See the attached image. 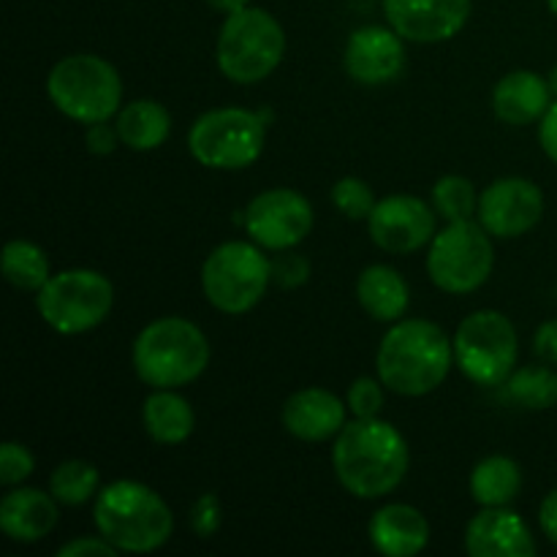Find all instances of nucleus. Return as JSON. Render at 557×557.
Wrapping results in <instances>:
<instances>
[{
	"instance_id": "20",
	"label": "nucleus",
	"mask_w": 557,
	"mask_h": 557,
	"mask_svg": "<svg viewBox=\"0 0 557 557\" xmlns=\"http://www.w3.org/2000/svg\"><path fill=\"white\" fill-rule=\"evenodd\" d=\"M553 98L549 82L544 76L533 71H511L495 85L493 112L509 125H531L547 114Z\"/></svg>"
},
{
	"instance_id": "38",
	"label": "nucleus",
	"mask_w": 557,
	"mask_h": 557,
	"mask_svg": "<svg viewBox=\"0 0 557 557\" xmlns=\"http://www.w3.org/2000/svg\"><path fill=\"white\" fill-rule=\"evenodd\" d=\"M539 141H542V150L547 152L549 161L557 163V98L547 109V114L539 120Z\"/></svg>"
},
{
	"instance_id": "30",
	"label": "nucleus",
	"mask_w": 557,
	"mask_h": 557,
	"mask_svg": "<svg viewBox=\"0 0 557 557\" xmlns=\"http://www.w3.org/2000/svg\"><path fill=\"white\" fill-rule=\"evenodd\" d=\"M332 205L337 207L341 215L351 218V221H362L375 210L373 188L359 177H343L332 188Z\"/></svg>"
},
{
	"instance_id": "36",
	"label": "nucleus",
	"mask_w": 557,
	"mask_h": 557,
	"mask_svg": "<svg viewBox=\"0 0 557 557\" xmlns=\"http://www.w3.org/2000/svg\"><path fill=\"white\" fill-rule=\"evenodd\" d=\"M60 557H85V555H98V557H114L117 549L107 542L103 536H79L74 542L63 544L58 549Z\"/></svg>"
},
{
	"instance_id": "28",
	"label": "nucleus",
	"mask_w": 557,
	"mask_h": 557,
	"mask_svg": "<svg viewBox=\"0 0 557 557\" xmlns=\"http://www.w3.org/2000/svg\"><path fill=\"white\" fill-rule=\"evenodd\" d=\"M98 471L96 466L85 460H65L60 462L49 479V493L63 506H82L98 495Z\"/></svg>"
},
{
	"instance_id": "14",
	"label": "nucleus",
	"mask_w": 557,
	"mask_h": 557,
	"mask_svg": "<svg viewBox=\"0 0 557 557\" xmlns=\"http://www.w3.org/2000/svg\"><path fill=\"white\" fill-rule=\"evenodd\" d=\"M370 239L386 253L406 256L424 248L435 237V212L417 196L397 194L375 201L370 212Z\"/></svg>"
},
{
	"instance_id": "18",
	"label": "nucleus",
	"mask_w": 557,
	"mask_h": 557,
	"mask_svg": "<svg viewBox=\"0 0 557 557\" xmlns=\"http://www.w3.org/2000/svg\"><path fill=\"white\" fill-rule=\"evenodd\" d=\"M346 406L348 403L319 386L299 389L283 406V428L294 438L321 444L326 438H335L346 428Z\"/></svg>"
},
{
	"instance_id": "24",
	"label": "nucleus",
	"mask_w": 557,
	"mask_h": 557,
	"mask_svg": "<svg viewBox=\"0 0 557 557\" xmlns=\"http://www.w3.org/2000/svg\"><path fill=\"white\" fill-rule=\"evenodd\" d=\"M117 134L120 141L131 150H158L163 141L169 139L172 131V117L163 103L150 101V98H139V101L128 103L123 112L117 114Z\"/></svg>"
},
{
	"instance_id": "29",
	"label": "nucleus",
	"mask_w": 557,
	"mask_h": 557,
	"mask_svg": "<svg viewBox=\"0 0 557 557\" xmlns=\"http://www.w3.org/2000/svg\"><path fill=\"white\" fill-rule=\"evenodd\" d=\"M433 207L446 221H471L479 212V196L471 180L460 174H446L433 185Z\"/></svg>"
},
{
	"instance_id": "33",
	"label": "nucleus",
	"mask_w": 557,
	"mask_h": 557,
	"mask_svg": "<svg viewBox=\"0 0 557 557\" xmlns=\"http://www.w3.org/2000/svg\"><path fill=\"white\" fill-rule=\"evenodd\" d=\"M33 468H36V460H33V455L25 446L14 444V441L0 446V482L5 487H16V484L25 482L33 473Z\"/></svg>"
},
{
	"instance_id": "12",
	"label": "nucleus",
	"mask_w": 557,
	"mask_h": 557,
	"mask_svg": "<svg viewBox=\"0 0 557 557\" xmlns=\"http://www.w3.org/2000/svg\"><path fill=\"white\" fill-rule=\"evenodd\" d=\"M245 228L264 250L297 248L313 228V207L292 188H272L245 207Z\"/></svg>"
},
{
	"instance_id": "40",
	"label": "nucleus",
	"mask_w": 557,
	"mask_h": 557,
	"mask_svg": "<svg viewBox=\"0 0 557 557\" xmlns=\"http://www.w3.org/2000/svg\"><path fill=\"white\" fill-rule=\"evenodd\" d=\"M215 11H223V14H234V11L248 9L250 0H207Z\"/></svg>"
},
{
	"instance_id": "19",
	"label": "nucleus",
	"mask_w": 557,
	"mask_h": 557,
	"mask_svg": "<svg viewBox=\"0 0 557 557\" xmlns=\"http://www.w3.org/2000/svg\"><path fill=\"white\" fill-rule=\"evenodd\" d=\"M58 500L52 493H41L36 487H20L5 493L0 500V528L11 542L33 544L58 525Z\"/></svg>"
},
{
	"instance_id": "9",
	"label": "nucleus",
	"mask_w": 557,
	"mask_h": 557,
	"mask_svg": "<svg viewBox=\"0 0 557 557\" xmlns=\"http://www.w3.org/2000/svg\"><path fill=\"white\" fill-rule=\"evenodd\" d=\"M112 305V283L96 270H63L36 292L38 313L60 335L96 330L103 324Z\"/></svg>"
},
{
	"instance_id": "42",
	"label": "nucleus",
	"mask_w": 557,
	"mask_h": 557,
	"mask_svg": "<svg viewBox=\"0 0 557 557\" xmlns=\"http://www.w3.org/2000/svg\"><path fill=\"white\" fill-rule=\"evenodd\" d=\"M547 5H549V11L557 16V0H547Z\"/></svg>"
},
{
	"instance_id": "1",
	"label": "nucleus",
	"mask_w": 557,
	"mask_h": 557,
	"mask_svg": "<svg viewBox=\"0 0 557 557\" xmlns=\"http://www.w3.org/2000/svg\"><path fill=\"white\" fill-rule=\"evenodd\" d=\"M332 466L354 498L375 500L400 487L411 451L400 430L384 419H354L337 433Z\"/></svg>"
},
{
	"instance_id": "35",
	"label": "nucleus",
	"mask_w": 557,
	"mask_h": 557,
	"mask_svg": "<svg viewBox=\"0 0 557 557\" xmlns=\"http://www.w3.org/2000/svg\"><path fill=\"white\" fill-rule=\"evenodd\" d=\"M85 145L87 150L96 152V156H109V152L117 150V145H123V141H120L117 125H112L109 120H101V123L87 125Z\"/></svg>"
},
{
	"instance_id": "21",
	"label": "nucleus",
	"mask_w": 557,
	"mask_h": 557,
	"mask_svg": "<svg viewBox=\"0 0 557 557\" xmlns=\"http://www.w3.org/2000/svg\"><path fill=\"white\" fill-rule=\"evenodd\" d=\"M370 542L381 555L413 557L430 542V522L408 504H392L375 511L370 520Z\"/></svg>"
},
{
	"instance_id": "3",
	"label": "nucleus",
	"mask_w": 557,
	"mask_h": 557,
	"mask_svg": "<svg viewBox=\"0 0 557 557\" xmlns=\"http://www.w3.org/2000/svg\"><path fill=\"white\" fill-rule=\"evenodd\" d=\"M92 520L117 553H156L172 539L174 515L152 487L131 479L107 484L96 495Z\"/></svg>"
},
{
	"instance_id": "26",
	"label": "nucleus",
	"mask_w": 557,
	"mask_h": 557,
	"mask_svg": "<svg viewBox=\"0 0 557 557\" xmlns=\"http://www.w3.org/2000/svg\"><path fill=\"white\" fill-rule=\"evenodd\" d=\"M506 395L528 411H547L557 406V373L544 364H528L506 379Z\"/></svg>"
},
{
	"instance_id": "8",
	"label": "nucleus",
	"mask_w": 557,
	"mask_h": 557,
	"mask_svg": "<svg viewBox=\"0 0 557 557\" xmlns=\"http://www.w3.org/2000/svg\"><path fill=\"white\" fill-rule=\"evenodd\" d=\"M272 283L270 259L256 243H223L201 267V288L212 308L239 315L253 310Z\"/></svg>"
},
{
	"instance_id": "17",
	"label": "nucleus",
	"mask_w": 557,
	"mask_h": 557,
	"mask_svg": "<svg viewBox=\"0 0 557 557\" xmlns=\"http://www.w3.org/2000/svg\"><path fill=\"white\" fill-rule=\"evenodd\" d=\"M466 549L471 557H533L536 542L520 515L506 506H484L468 522Z\"/></svg>"
},
{
	"instance_id": "25",
	"label": "nucleus",
	"mask_w": 557,
	"mask_h": 557,
	"mask_svg": "<svg viewBox=\"0 0 557 557\" xmlns=\"http://www.w3.org/2000/svg\"><path fill=\"white\" fill-rule=\"evenodd\" d=\"M520 490L522 468L511 457H487L471 473V498L482 506H509Z\"/></svg>"
},
{
	"instance_id": "37",
	"label": "nucleus",
	"mask_w": 557,
	"mask_h": 557,
	"mask_svg": "<svg viewBox=\"0 0 557 557\" xmlns=\"http://www.w3.org/2000/svg\"><path fill=\"white\" fill-rule=\"evenodd\" d=\"M533 351L544 362L557 364V319L539 326L536 337H533Z\"/></svg>"
},
{
	"instance_id": "23",
	"label": "nucleus",
	"mask_w": 557,
	"mask_h": 557,
	"mask_svg": "<svg viewBox=\"0 0 557 557\" xmlns=\"http://www.w3.org/2000/svg\"><path fill=\"white\" fill-rule=\"evenodd\" d=\"M145 430L156 444L177 446L190 438L196 428L194 408L185 397H180L174 389H156L145 400Z\"/></svg>"
},
{
	"instance_id": "4",
	"label": "nucleus",
	"mask_w": 557,
	"mask_h": 557,
	"mask_svg": "<svg viewBox=\"0 0 557 557\" xmlns=\"http://www.w3.org/2000/svg\"><path fill=\"white\" fill-rule=\"evenodd\" d=\"M210 362L205 332L188 319L166 315L139 332L134 343L136 375L152 389H180L199 379Z\"/></svg>"
},
{
	"instance_id": "41",
	"label": "nucleus",
	"mask_w": 557,
	"mask_h": 557,
	"mask_svg": "<svg viewBox=\"0 0 557 557\" xmlns=\"http://www.w3.org/2000/svg\"><path fill=\"white\" fill-rule=\"evenodd\" d=\"M547 82H549V90H553V96L557 98V65H555V69H553V71H549Z\"/></svg>"
},
{
	"instance_id": "15",
	"label": "nucleus",
	"mask_w": 557,
	"mask_h": 557,
	"mask_svg": "<svg viewBox=\"0 0 557 557\" xmlns=\"http://www.w3.org/2000/svg\"><path fill=\"white\" fill-rule=\"evenodd\" d=\"M384 14L406 41L441 44L466 27L471 0H384Z\"/></svg>"
},
{
	"instance_id": "5",
	"label": "nucleus",
	"mask_w": 557,
	"mask_h": 557,
	"mask_svg": "<svg viewBox=\"0 0 557 557\" xmlns=\"http://www.w3.org/2000/svg\"><path fill=\"white\" fill-rule=\"evenodd\" d=\"M286 54V33L281 22L264 9L226 14L218 36V69L237 85H256L281 65Z\"/></svg>"
},
{
	"instance_id": "27",
	"label": "nucleus",
	"mask_w": 557,
	"mask_h": 557,
	"mask_svg": "<svg viewBox=\"0 0 557 557\" xmlns=\"http://www.w3.org/2000/svg\"><path fill=\"white\" fill-rule=\"evenodd\" d=\"M3 275L11 286L22 292H38L49 281L47 253L36 243L27 239H11L3 248Z\"/></svg>"
},
{
	"instance_id": "7",
	"label": "nucleus",
	"mask_w": 557,
	"mask_h": 557,
	"mask_svg": "<svg viewBox=\"0 0 557 557\" xmlns=\"http://www.w3.org/2000/svg\"><path fill=\"white\" fill-rule=\"evenodd\" d=\"M267 123L259 112L239 107L210 109L188 131V150L201 166L237 172L261 158Z\"/></svg>"
},
{
	"instance_id": "11",
	"label": "nucleus",
	"mask_w": 557,
	"mask_h": 557,
	"mask_svg": "<svg viewBox=\"0 0 557 557\" xmlns=\"http://www.w3.org/2000/svg\"><path fill=\"white\" fill-rule=\"evenodd\" d=\"M517 330L498 310H476L455 335V359L462 375L479 386L506 384L517 364Z\"/></svg>"
},
{
	"instance_id": "32",
	"label": "nucleus",
	"mask_w": 557,
	"mask_h": 557,
	"mask_svg": "<svg viewBox=\"0 0 557 557\" xmlns=\"http://www.w3.org/2000/svg\"><path fill=\"white\" fill-rule=\"evenodd\" d=\"M346 403H348V411H351L357 419H373L379 417L381 408H384V392H381L379 381L362 375V379H357L351 384Z\"/></svg>"
},
{
	"instance_id": "13",
	"label": "nucleus",
	"mask_w": 557,
	"mask_h": 557,
	"mask_svg": "<svg viewBox=\"0 0 557 557\" xmlns=\"http://www.w3.org/2000/svg\"><path fill=\"white\" fill-rule=\"evenodd\" d=\"M544 215V194L525 177L495 180L479 196V223L493 237H522L539 226Z\"/></svg>"
},
{
	"instance_id": "34",
	"label": "nucleus",
	"mask_w": 557,
	"mask_h": 557,
	"mask_svg": "<svg viewBox=\"0 0 557 557\" xmlns=\"http://www.w3.org/2000/svg\"><path fill=\"white\" fill-rule=\"evenodd\" d=\"M221 500H218L215 493H205L190 509V531L196 533L199 539H212L218 531H221Z\"/></svg>"
},
{
	"instance_id": "31",
	"label": "nucleus",
	"mask_w": 557,
	"mask_h": 557,
	"mask_svg": "<svg viewBox=\"0 0 557 557\" xmlns=\"http://www.w3.org/2000/svg\"><path fill=\"white\" fill-rule=\"evenodd\" d=\"M270 272H272V286L299 288L308 283L310 264L305 256L294 253V248H288V250H277L275 259H270Z\"/></svg>"
},
{
	"instance_id": "39",
	"label": "nucleus",
	"mask_w": 557,
	"mask_h": 557,
	"mask_svg": "<svg viewBox=\"0 0 557 557\" xmlns=\"http://www.w3.org/2000/svg\"><path fill=\"white\" fill-rule=\"evenodd\" d=\"M539 522H542L544 528V536L557 547V490H553V493L544 498L542 511H539Z\"/></svg>"
},
{
	"instance_id": "2",
	"label": "nucleus",
	"mask_w": 557,
	"mask_h": 557,
	"mask_svg": "<svg viewBox=\"0 0 557 557\" xmlns=\"http://www.w3.org/2000/svg\"><path fill=\"white\" fill-rule=\"evenodd\" d=\"M455 362V341L424 319L395 321L379 346L381 384L395 395L422 397L438 389Z\"/></svg>"
},
{
	"instance_id": "16",
	"label": "nucleus",
	"mask_w": 557,
	"mask_h": 557,
	"mask_svg": "<svg viewBox=\"0 0 557 557\" xmlns=\"http://www.w3.org/2000/svg\"><path fill=\"white\" fill-rule=\"evenodd\" d=\"M406 69V47L395 27L368 25L351 33L346 44V71L359 85H389Z\"/></svg>"
},
{
	"instance_id": "10",
	"label": "nucleus",
	"mask_w": 557,
	"mask_h": 557,
	"mask_svg": "<svg viewBox=\"0 0 557 557\" xmlns=\"http://www.w3.org/2000/svg\"><path fill=\"white\" fill-rule=\"evenodd\" d=\"M493 234L476 221H451L430 243L428 275L441 292L471 294L487 283L495 267Z\"/></svg>"
},
{
	"instance_id": "22",
	"label": "nucleus",
	"mask_w": 557,
	"mask_h": 557,
	"mask_svg": "<svg viewBox=\"0 0 557 557\" xmlns=\"http://www.w3.org/2000/svg\"><path fill=\"white\" fill-rule=\"evenodd\" d=\"M357 297L359 305L373 315L375 321L384 324H395L406 315L408 302H411V292L408 283L397 270L386 264H373L359 275L357 281Z\"/></svg>"
},
{
	"instance_id": "6",
	"label": "nucleus",
	"mask_w": 557,
	"mask_h": 557,
	"mask_svg": "<svg viewBox=\"0 0 557 557\" xmlns=\"http://www.w3.org/2000/svg\"><path fill=\"white\" fill-rule=\"evenodd\" d=\"M47 92L58 112L74 123L92 125L117 112L123 82L109 60L98 54H71L49 71Z\"/></svg>"
}]
</instances>
